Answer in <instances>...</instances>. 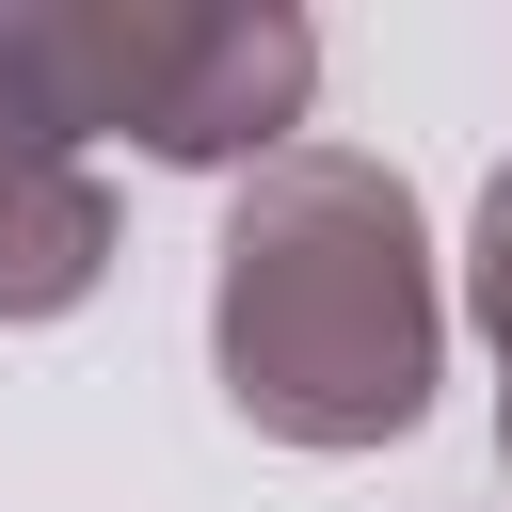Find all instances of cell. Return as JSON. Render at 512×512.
Returning a JSON list of instances; mask_svg holds the SVG:
<instances>
[{"mask_svg":"<svg viewBox=\"0 0 512 512\" xmlns=\"http://www.w3.org/2000/svg\"><path fill=\"white\" fill-rule=\"evenodd\" d=\"M496 464H512V384H496Z\"/></svg>","mask_w":512,"mask_h":512,"instance_id":"5b68a950","label":"cell"},{"mask_svg":"<svg viewBox=\"0 0 512 512\" xmlns=\"http://www.w3.org/2000/svg\"><path fill=\"white\" fill-rule=\"evenodd\" d=\"M16 16H32V64L80 144L112 128L176 176H256L304 144L320 32L288 0H16Z\"/></svg>","mask_w":512,"mask_h":512,"instance_id":"7a4b0ae2","label":"cell"},{"mask_svg":"<svg viewBox=\"0 0 512 512\" xmlns=\"http://www.w3.org/2000/svg\"><path fill=\"white\" fill-rule=\"evenodd\" d=\"M96 272H112V192L32 64V16L0 0V320H64L96 304Z\"/></svg>","mask_w":512,"mask_h":512,"instance_id":"3957f363","label":"cell"},{"mask_svg":"<svg viewBox=\"0 0 512 512\" xmlns=\"http://www.w3.org/2000/svg\"><path fill=\"white\" fill-rule=\"evenodd\" d=\"M464 320L496 336V384H512V160L480 176V224H464Z\"/></svg>","mask_w":512,"mask_h":512,"instance_id":"277c9868","label":"cell"},{"mask_svg":"<svg viewBox=\"0 0 512 512\" xmlns=\"http://www.w3.org/2000/svg\"><path fill=\"white\" fill-rule=\"evenodd\" d=\"M432 352H448L432 224L368 144H288L224 192L208 368L272 448H400L432 416Z\"/></svg>","mask_w":512,"mask_h":512,"instance_id":"6da1fadb","label":"cell"}]
</instances>
